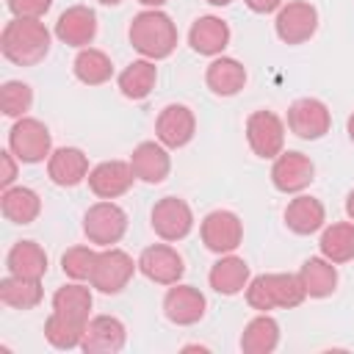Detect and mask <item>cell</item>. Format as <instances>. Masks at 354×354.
<instances>
[{"label":"cell","instance_id":"obj_1","mask_svg":"<svg viewBox=\"0 0 354 354\" xmlns=\"http://www.w3.org/2000/svg\"><path fill=\"white\" fill-rule=\"evenodd\" d=\"M0 50L17 66H36L50 53V30L41 19L14 17L0 33Z\"/></svg>","mask_w":354,"mask_h":354},{"label":"cell","instance_id":"obj_2","mask_svg":"<svg viewBox=\"0 0 354 354\" xmlns=\"http://www.w3.org/2000/svg\"><path fill=\"white\" fill-rule=\"evenodd\" d=\"M127 36H130L133 50H138L149 61L169 58L174 53V47H177V25L160 8L138 11L133 17V22H130Z\"/></svg>","mask_w":354,"mask_h":354},{"label":"cell","instance_id":"obj_3","mask_svg":"<svg viewBox=\"0 0 354 354\" xmlns=\"http://www.w3.org/2000/svg\"><path fill=\"white\" fill-rule=\"evenodd\" d=\"M83 232H86L88 243L113 246L127 232V213L116 202L102 199V202H97V205H91L86 210V216H83Z\"/></svg>","mask_w":354,"mask_h":354},{"label":"cell","instance_id":"obj_4","mask_svg":"<svg viewBox=\"0 0 354 354\" xmlns=\"http://www.w3.org/2000/svg\"><path fill=\"white\" fill-rule=\"evenodd\" d=\"M138 268V260L133 263V257L116 246H105V252L97 254V263H94V271H91V288L105 293V296H113L119 290L127 288V282L133 279Z\"/></svg>","mask_w":354,"mask_h":354},{"label":"cell","instance_id":"obj_5","mask_svg":"<svg viewBox=\"0 0 354 354\" xmlns=\"http://www.w3.org/2000/svg\"><path fill=\"white\" fill-rule=\"evenodd\" d=\"M8 149L19 158V163H41L53 152V136L39 119L22 116L8 130Z\"/></svg>","mask_w":354,"mask_h":354},{"label":"cell","instance_id":"obj_6","mask_svg":"<svg viewBox=\"0 0 354 354\" xmlns=\"http://www.w3.org/2000/svg\"><path fill=\"white\" fill-rule=\"evenodd\" d=\"M246 141L257 158H277L285 147V122L274 111H254L246 119Z\"/></svg>","mask_w":354,"mask_h":354},{"label":"cell","instance_id":"obj_7","mask_svg":"<svg viewBox=\"0 0 354 354\" xmlns=\"http://www.w3.org/2000/svg\"><path fill=\"white\" fill-rule=\"evenodd\" d=\"M202 243L216 254H230L243 241V221L232 210H213L199 224Z\"/></svg>","mask_w":354,"mask_h":354},{"label":"cell","instance_id":"obj_8","mask_svg":"<svg viewBox=\"0 0 354 354\" xmlns=\"http://www.w3.org/2000/svg\"><path fill=\"white\" fill-rule=\"evenodd\" d=\"M288 127L301 141H318L332 127L329 108L315 97H301L288 108Z\"/></svg>","mask_w":354,"mask_h":354},{"label":"cell","instance_id":"obj_9","mask_svg":"<svg viewBox=\"0 0 354 354\" xmlns=\"http://www.w3.org/2000/svg\"><path fill=\"white\" fill-rule=\"evenodd\" d=\"M149 224L158 238L163 241H183L194 230V213L185 199L180 196H163L155 202Z\"/></svg>","mask_w":354,"mask_h":354},{"label":"cell","instance_id":"obj_10","mask_svg":"<svg viewBox=\"0 0 354 354\" xmlns=\"http://www.w3.org/2000/svg\"><path fill=\"white\" fill-rule=\"evenodd\" d=\"M274 28L285 44H304L318 30V11L304 0H290L288 6L279 8Z\"/></svg>","mask_w":354,"mask_h":354},{"label":"cell","instance_id":"obj_11","mask_svg":"<svg viewBox=\"0 0 354 354\" xmlns=\"http://www.w3.org/2000/svg\"><path fill=\"white\" fill-rule=\"evenodd\" d=\"M315 177V166L313 160L304 155V152H296V149H288V152H279L274 158V166H271V183L277 191L282 194H299L304 191Z\"/></svg>","mask_w":354,"mask_h":354},{"label":"cell","instance_id":"obj_12","mask_svg":"<svg viewBox=\"0 0 354 354\" xmlns=\"http://www.w3.org/2000/svg\"><path fill=\"white\" fill-rule=\"evenodd\" d=\"M196 133V116L188 105L183 102H171L166 105L158 119H155V136L166 149H180L185 147Z\"/></svg>","mask_w":354,"mask_h":354},{"label":"cell","instance_id":"obj_13","mask_svg":"<svg viewBox=\"0 0 354 354\" xmlns=\"http://www.w3.org/2000/svg\"><path fill=\"white\" fill-rule=\"evenodd\" d=\"M138 271L158 285H174L180 282V277L185 274V263L180 257L177 249H171L169 243H152L141 252L138 257Z\"/></svg>","mask_w":354,"mask_h":354},{"label":"cell","instance_id":"obj_14","mask_svg":"<svg viewBox=\"0 0 354 354\" xmlns=\"http://www.w3.org/2000/svg\"><path fill=\"white\" fill-rule=\"evenodd\" d=\"M124 340H127V332H124V324L119 318H113V315H94L86 324L80 348L86 354H116V351L124 348Z\"/></svg>","mask_w":354,"mask_h":354},{"label":"cell","instance_id":"obj_15","mask_svg":"<svg viewBox=\"0 0 354 354\" xmlns=\"http://www.w3.org/2000/svg\"><path fill=\"white\" fill-rule=\"evenodd\" d=\"M205 307H207L205 293L194 285H177L174 282V288H169L163 296V313L177 326H191V324L202 321Z\"/></svg>","mask_w":354,"mask_h":354},{"label":"cell","instance_id":"obj_16","mask_svg":"<svg viewBox=\"0 0 354 354\" xmlns=\"http://www.w3.org/2000/svg\"><path fill=\"white\" fill-rule=\"evenodd\" d=\"M86 180H88V188H91L94 196H100V199H116V196H122V194L130 191L136 174H133L130 163H124V160H102V163H97L88 171Z\"/></svg>","mask_w":354,"mask_h":354},{"label":"cell","instance_id":"obj_17","mask_svg":"<svg viewBox=\"0 0 354 354\" xmlns=\"http://www.w3.org/2000/svg\"><path fill=\"white\" fill-rule=\"evenodd\" d=\"M130 169H133L136 180H141L147 185H158L169 177L171 158L160 141H141L130 155Z\"/></svg>","mask_w":354,"mask_h":354},{"label":"cell","instance_id":"obj_18","mask_svg":"<svg viewBox=\"0 0 354 354\" xmlns=\"http://www.w3.org/2000/svg\"><path fill=\"white\" fill-rule=\"evenodd\" d=\"M47 177L61 188H75L88 177V158L77 147H58L47 158Z\"/></svg>","mask_w":354,"mask_h":354},{"label":"cell","instance_id":"obj_19","mask_svg":"<svg viewBox=\"0 0 354 354\" xmlns=\"http://www.w3.org/2000/svg\"><path fill=\"white\" fill-rule=\"evenodd\" d=\"M55 36L69 47H86L97 36V14L88 6H69L55 22Z\"/></svg>","mask_w":354,"mask_h":354},{"label":"cell","instance_id":"obj_20","mask_svg":"<svg viewBox=\"0 0 354 354\" xmlns=\"http://www.w3.org/2000/svg\"><path fill=\"white\" fill-rule=\"evenodd\" d=\"M205 83L216 97H235L246 86V66L238 58H216L207 64Z\"/></svg>","mask_w":354,"mask_h":354},{"label":"cell","instance_id":"obj_21","mask_svg":"<svg viewBox=\"0 0 354 354\" xmlns=\"http://www.w3.org/2000/svg\"><path fill=\"white\" fill-rule=\"evenodd\" d=\"M324 221H326V210H324L321 199H315V196L301 194V196L290 199L285 207V224L296 235H313L324 227Z\"/></svg>","mask_w":354,"mask_h":354},{"label":"cell","instance_id":"obj_22","mask_svg":"<svg viewBox=\"0 0 354 354\" xmlns=\"http://www.w3.org/2000/svg\"><path fill=\"white\" fill-rule=\"evenodd\" d=\"M207 279H210V288H213L216 293H221V296H235V293H241V290L249 285V266H246L243 257H235V254L230 252V254H224L221 260L213 263Z\"/></svg>","mask_w":354,"mask_h":354},{"label":"cell","instance_id":"obj_23","mask_svg":"<svg viewBox=\"0 0 354 354\" xmlns=\"http://www.w3.org/2000/svg\"><path fill=\"white\" fill-rule=\"evenodd\" d=\"M188 44L199 55H218L230 44V25L218 17H199L188 30Z\"/></svg>","mask_w":354,"mask_h":354},{"label":"cell","instance_id":"obj_24","mask_svg":"<svg viewBox=\"0 0 354 354\" xmlns=\"http://www.w3.org/2000/svg\"><path fill=\"white\" fill-rule=\"evenodd\" d=\"M0 210L11 224H33L41 213V199L33 188L11 185V188H3Z\"/></svg>","mask_w":354,"mask_h":354},{"label":"cell","instance_id":"obj_25","mask_svg":"<svg viewBox=\"0 0 354 354\" xmlns=\"http://www.w3.org/2000/svg\"><path fill=\"white\" fill-rule=\"evenodd\" d=\"M6 268L17 277L41 279L47 274V252L36 241H17L6 254Z\"/></svg>","mask_w":354,"mask_h":354},{"label":"cell","instance_id":"obj_26","mask_svg":"<svg viewBox=\"0 0 354 354\" xmlns=\"http://www.w3.org/2000/svg\"><path fill=\"white\" fill-rule=\"evenodd\" d=\"M299 277L310 299H326L337 288V268L326 257H307L299 268Z\"/></svg>","mask_w":354,"mask_h":354},{"label":"cell","instance_id":"obj_27","mask_svg":"<svg viewBox=\"0 0 354 354\" xmlns=\"http://www.w3.org/2000/svg\"><path fill=\"white\" fill-rule=\"evenodd\" d=\"M279 346V324L263 313L252 318L241 335V351L243 354H271Z\"/></svg>","mask_w":354,"mask_h":354},{"label":"cell","instance_id":"obj_28","mask_svg":"<svg viewBox=\"0 0 354 354\" xmlns=\"http://www.w3.org/2000/svg\"><path fill=\"white\" fill-rule=\"evenodd\" d=\"M41 296H44L41 279H28L17 274H8L6 279H0V301L14 310H33L41 301Z\"/></svg>","mask_w":354,"mask_h":354},{"label":"cell","instance_id":"obj_29","mask_svg":"<svg viewBox=\"0 0 354 354\" xmlns=\"http://www.w3.org/2000/svg\"><path fill=\"white\" fill-rule=\"evenodd\" d=\"M155 80H158L155 61L141 58V61H133L130 66L122 69V75H119V91L127 100H144L155 88Z\"/></svg>","mask_w":354,"mask_h":354},{"label":"cell","instance_id":"obj_30","mask_svg":"<svg viewBox=\"0 0 354 354\" xmlns=\"http://www.w3.org/2000/svg\"><path fill=\"white\" fill-rule=\"evenodd\" d=\"M321 254L332 263L354 260V221H337L321 232Z\"/></svg>","mask_w":354,"mask_h":354},{"label":"cell","instance_id":"obj_31","mask_svg":"<svg viewBox=\"0 0 354 354\" xmlns=\"http://www.w3.org/2000/svg\"><path fill=\"white\" fill-rule=\"evenodd\" d=\"M91 290L77 285V279L72 285H64L53 293V310L72 318V321H80V324H88V313H91Z\"/></svg>","mask_w":354,"mask_h":354},{"label":"cell","instance_id":"obj_32","mask_svg":"<svg viewBox=\"0 0 354 354\" xmlns=\"http://www.w3.org/2000/svg\"><path fill=\"white\" fill-rule=\"evenodd\" d=\"M75 77L86 86H100L105 80H111L113 75V64L111 58L102 53V50H94V47H83L77 55H75Z\"/></svg>","mask_w":354,"mask_h":354},{"label":"cell","instance_id":"obj_33","mask_svg":"<svg viewBox=\"0 0 354 354\" xmlns=\"http://www.w3.org/2000/svg\"><path fill=\"white\" fill-rule=\"evenodd\" d=\"M83 332H86V324L72 321V318H66L55 310L44 321V337L55 348H77L83 343Z\"/></svg>","mask_w":354,"mask_h":354},{"label":"cell","instance_id":"obj_34","mask_svg":"<svg viewBox=\"0 0 354 354\" xmlns=\"http://www.w3.org/2000/svg\"><path fill=\"white\" fill-rule=\"evenodd\" d=\"M266 282H268L274 307L290 310V307H299L307 299V290H304L299 274H266Z\"/></svg>","mask_w":354,"mask_h":354},{"label":"cell","instance_id":"obj_35","mask_svg":"<svg viewBox=\"0 0 354 354\" xmlns=\"http://www.w3.org/2000/svg\"><path fill=\"white\" fill-rule=\"evenodd\" d=\"M33 105V88L22 80H6L0 88V108L11 119H22Z\"/></svg>","mask_w":354,"mask_h":354},{"label":"cell","instance_id":"obj_36","mask_svg":"<svg viewBox=\"0 0 354 354\" xmlns=\"http://www.w3.org/2000/svg\"><path fill=\"white\" fill-rule=\"evenodd\" d=\"M94 263H97V252L88 249V246H72L61 254V268L69 279H91V271H94Z\"/></svg>","mask_w":354,"mask_h":354},{"label":"cell","instance_id":"obj_37","mask_svg":"<svg viewBox=\"0 0 354 354\" xmlns=\"http://www.w3.org/2000/svg\"><path fill=\"white\" fill-rule=\"evenodd\" d=\"M6 6H8V11H11L14 17L41 19V17L50 11L53 0H6Z\"/></svg>","mask_w":354,"mask_h":354},{"label":"cell","instance_id":"obj_38","mask_svg":"<svg viewBox=\"0 0 354 354\" xmlns=\"http://www.w3.org/2000/svg\"><path fill=\"white\" fill-rule=\"evenodd\" d=\"M17 155L11 149H3L0 152V163H3V171H0V188H11L14 180H17Z\"/></svg>","mask_w":354,"mask_h":354},{"label":"cell","instance_id":"obj_39","mask_svg":"<svg viewBox=\"0 0 354 354\" xmlns=\"http://www.w3.org/2000/svg\"><path fill=\"white\" fill-rule=\"evenodd\" d=\"M243 3H246V8L254 11V14H271V11L282 8V0H243Z\"/></svg>","mask_w":354,"mask_h":354},{"label":"cell","instance_id":"obj_40","mask_svg":"<svg viewBox=\"0 0 354 354\" xmlns=\"http://www.w3.org/2000/svg\"><path fill=\"white\" fill-rule=\"evenodd\" d=\"M346 216L354 221V188L348 191V196H346Z\"/></svg>","mask_w":354,"mask_h":354},{"label":"cell","instance_id":"obj_41","mask_svg":"<svg viewBox=\"0 0 354 354\" xmlns=\"http://www.w3.org/2000/svg\"><path fill=\"white\" fill-rule=\"evenodd\" d=\"M141 6H147V8H160L163 3H169V0H138Z\"/></svg>","mask_w":354,"mask_h":354},{"label":"cell","instance_id":"obj_42","mask_svg":"<svg viewBox=\"0 0 354 354\" xmlns=\"http://www.w3.org/2000/svg\"><path fill=\"white\" fill-rule=\"evenodd\" d=\"M346 130H348V138H351V144H354V111H351V116H348V122H346Z\"/></svg>","mask_w":354,"mask_h":354},{"label":"cell","instance_id":"obj_43","mask_svg":"<svg viewBox=\"0 0 354 354\" xmlns=\"http://www.w3.org/2000/svg\"><path fill=\"white\" fill-rule=\"evenodd\" d=\"M207 3H210V6H230L232 0H207Z\"/></svg>","mask_w":354,"mask_h":354},{"label":"cell","instance_id":"obj_44","mask_svg":"<svg viewBox=\"0 0 354 354\" xmlns=\"http://www.w3.org/2000/svg\"><path fill=\"white\" fill-rule=\"evenodd\" d=\"M97 3H102V6H119L122 0H97Z\"/></svg>","mask_w":354,"mask_h":354}]
</instances>
